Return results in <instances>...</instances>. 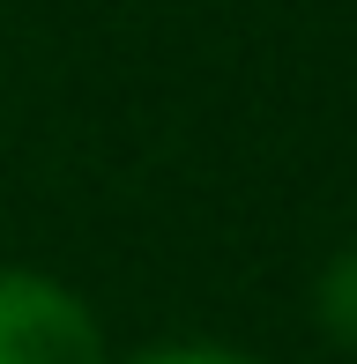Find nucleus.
I'll return each instance as SVG.
<instances>
[{
	"instance_id": "1",
	"label": "nucleus",
	"mask_w": 357,
	"mask_h": 364,
	"mask_svg": "<svg viewBox=\"0 0 357 364\" xmlns=\"http://www.w3.org/2000/svg\"><path fill=\"white\" fill-rule=\"evenodd\" d=\"M0 364H105V335L68 283L0 268Z\"/></svg>"
},
{
	"instance_id": "2",
	"label": "nucleus",
	"mask_w": 357,
	"mask_h": 364,
	"mask_svg": "<svg viewBox=\"0 0 357 364\" xmlns=\"http://www.w3.org/2000/svg\"><path fill=\"white\" fill-rule=\"evenodd\" d=\"M320 320H328L343 342H357V245L335 253V268L320 275Z\"/></svg>"
},
{
	"instance_id": "3",
	"label": "nucleus",
	"mask_w": 357,
	"mask_h": 364,
	"mask_svg": "<svg viewBox=\"0 0 357 364\" xmlns=\"http://www.w3.org/2000/svg\"><path fill=\"white\" fill-rule=\"evenodd\" d=\"M134 364H253V357L216 350V342H171V350H149V357H134Z\"/></svg>"
}]
</instances>
